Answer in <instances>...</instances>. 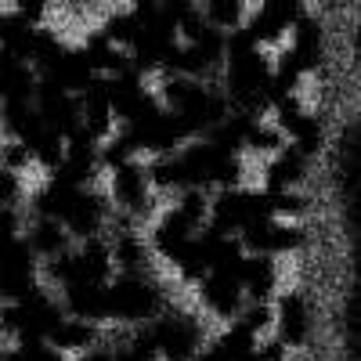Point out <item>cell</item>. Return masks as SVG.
Instances as JSON below:
<instances>
[{
  "label": "cell",
  "mask_w": 361,
  "mask_h": 361,
  "mask_svg": "<svg viewBox=\"0 0 361 361\" xmlns=\"http://www.w3.org/2000/svg\"><path fill=\"white\" fill-rule=\"evenodd\" d=\"M0 109H4V102H0Z\"/></svg>",
  "instance_id": "7402d4cb"
},
{
  "label": "cell",
  "mask_w": 361,
  "mask_h": 361,
  "mask_svg": "<svg viewBox=\"0 0 361 361\" xmlns=\"http://www.w3.org/2000/svg\"><path fill=\"white\" fill-rule=\"evenodd\" d=\"M275 340L286 347V350H296V347H307L311 333H314V311H311V300L296 289H286L279 293L275 304Z\"/></svg>",
  "instance_id": "52a82bcc"
},
{
  "label": "cell",
  "mask_w": 361,
  "mask_h": 361,
  "mask_svg": "<svg viewBox=\"0 0 361 361\" xmlns=\"http://www.w3.org/2000/svg\"><path fill=\"white\" fill-rule=\"evenodd\" d=\"M148 329H152L159 361H195L199 350H202V329L185 311L163 314L159 322H152Z\"/></svg>",
  "instance_id": "5b68a950"
},
{
  "label": "cell",
  "mask_w": 361,
  "mask_h": 361,
  "mask_svg": "<svg viewBox=\"0 0 361 361\" xmlns=\"http://www.w3.org/2000/svg\"><path fill=\"white\" fill-rule=\"evenodd\" d=\"M289 141H286V134L275 127V123H257L253 130H250V141H246V148L250 152H257V156H267V159H275L282 148H286Z\"/></svg>",
  "instance_id": "ac0fdd59"
},
{
  "label": "cell",
  "mask_w": 361,
  "mask_h": 361,
  "mask_svg": "<svg viewBox=\"0 0 361 361\" xmlns=\"http://www.w3.org/2000/svg\"><path fill=\"white\" fill-rule=\"evenodd\" d=\"M66 318V307L58 293L40 286L33 296L18 300V304H0V336L11 343H29V340H51L58 322Z\"/></svg>",
  "instance_id": "6da1fadb"
},
{
  "label": "cell",
  "mask_w": 361,
  "mask_h": 361,
  "mask_svg": "<svg viewBox=\"0 0 361 361\" xmlns=\"http://www.w3.org/2000/svg\"><path fill=\"white\" fill-rule=\"evenodd\" d=\"M238 282H243V293L250 304H271V300H279V260L250 253Z\"/></svg>",
  "instance_id": "5bb4252c"
},
{
  "label": "cell",
  "mask_w": 361,
  "mask_h": 361,
  "mask_svg": "<svg viewBox=\"0 0 361 361\" xmlns=\"http://www.w3.org/2000/svg\"><path fill=\"white\" fill-rule=\"evenodd\" d=\"M25 199H29L25 177L0 166V209H25Z\"/></svg>",
  "instance_id": "d6986e66"
},
{
  "label": "cell",
  "mask_w": 361,
  "mask_h": 361,
  "mask_svg": "<svg viewBox=\"0 0 361 361\" xmlns=\"http://www.w3.org/2000/svg\"><path fill=\"white\" fill-rule=\"evenodd\" d=\"M152 180L141 159H130L109 173V202L123 214V221H141L152 209Z\"/></svg>",
  "instance_id": "3957f363"
},
{
  "label": "cell",
  "mask_w": 361,
  "mask_h": 361,
  "mask_svg": "<svg viewBox=\"0 0 361 361\" xmlns=\"http://www.w3.org/2000/svg\"><path fill=\"white\" fill-rule=\"evenodd\" d=\"M62 357H69V361H76V357H83V354H90L94 347H102V325H90V322H80V318H62L58 322V329L51 333V340H47Z\"/></svg>",
  "instance_id": "8fae6325"
},
{
  "label": "cell",
  "mask_w": 361,
  "mask_h": 361,
  "mask_svg": "<svg viewBox=\"0 0 361 361\" xmlns=\"http://www.w3.org/2000/svg\"><path fill=\"white\" fill-rule=\"evenodd\" d=\"M109 322L141 329L163 318V289L145 275H116L109 282Z\"/></svg>",
  "instance_id": "7a4b0ae2"
},
{
  "label": "cell",
  "mask_w": 361,
  "mask_h": 361,
  "mask_svg": "<svg viewBox=\"0 0 361 361\" xmlns=\"http://www.w3.org/2000/svg\"><path fill=\"white\" fill-rule=\"evenodd\" d=\"M304 4H260L246 15V33L253 37L257 47H275L293 37V29L304 18Z\"/></svg>",
  "instance_id": "ba28073f"
},
{
  "label": "cell",
  "mask_w": 361,
  "mask_h": 361,
  "mask_svg": "<svg viewBox=\"0 0 361 361\" xmlns=\"http://www.w3.org/2000/svg\"><path fill=\"white\" fill-rule=\"evenodd\" d=\"M202 15H206V25L224 37L246 25V4H238V0H209V4H202Z\"/></svg>",
  "instance_id": "e0dca14e"
},
{
  "label": "cell",
  "mask_w": 361,
  "mask_h": 361,
  "mask_svg": "<svg viewBox=\"0 0 361 361\" xmlns=\"http://www.w3.org/2000/svg\"><path fill=\"white\" fill-rule=\"evenodd\" d=\"M307 156H300L293 145H286L264 166V192H300V185L307 180Z\"/></svg>",
  "instance_id": "7c38bea8"
},
{
  "label": "cell",
  "mask_w": 361,
  "mask_h": 361,
  "mask_svg": "<svg viewBox=\"0 0 361 361\" xmlns=\"http://www.w3.org/2000/svg\"><path fill=\"white\" fill-rule=\"evenodd\" d=\"M260 343H264V340H260V336H253L246 325L231 322L221 336H214L209 350H214L221 361H253V354H257V347H260Z\"/></svg>",
  "instance_id": "2e32d148"
},
{
  "label": "cell",
  "mask_w": 361,
  "mask_h": 361,
  "mask_svg": "<svg viewBox=\"0 0 361 361\" xmlns=\"http://www.w3.org/2000/svg\"><path fill=\"white\" fill-rule=\"evenodd\" d=\"M25 209H0V250L25 238Z\"/></svg>",
  "instance_id": "44dd1931"
},
{
  "label": "cell",
  "mask_w": 361,
  "mask_h": 361,
  "mask_svg": "<svg viewBox=\"0 0 361 361\" xmlns=\"http://www.w3.org/2000/svg\"><path fill=\"white\" fill-rule=\"evenodd\" d=\"M148 180H152V192H163V195H185L192 192V180H188V170H185V159L177 156H156L148 159Z\"/></svg>",
  "instance_id": "9a60e30c"
},
{
  "label": "cell",
  "mask_w": 361,
  "mask_h": 361,
  "mask_svg": "<svg viewBox=\"0 0 361 361\" xmlns=\"http://www.w3.org/2000/svg\"><path fill=\"white\" fill-rule=\"evenodd\" d=\"M199 231H202L199 224H192L177 206H170L156 217L152 231H148V250H152L156 257H163V260H170V264H177L188 253V246L199 238Z\"/></svg>",
  "instance_id": "9c48e42d"
},
{
  "label": "cell",
  "mask_w": 361,
  "mask_h": 361,
  "mask_svg": "<svg viewBox=\"0 0 361 361\" xmlns=\"http://www.w3.org/2000/svg\"><path fill=\"white\" fill-rule=\"evenodd\" d=\"M25 243H29V250H33V257H37L40 264L62 257V253H69V250L76 246L73 235L66 231V224L44 221V217H29V221H25Z\"/></svg>",
  "instance_id": "4fadbf2b"
},
{
  "label": "cell",
  "mask_w": 361,
  "mask_h": 361,
  "mask_svg": "<svg viewBox=\"0 0 361 361\" xmlns=\"http://www.w3.org/2000/svg\"><path fill=\"white\" fill-rule=\"evenodd\" d=\"M0 166L25 177V170H29V166H37V163H33V152H29V145L11 141V137H0Z\"/></svg>",
  "instance_id": "ffe728a7"
},
{
  "label": "cell",
  "mask_w": 361,
  "mask_h": 361,
  "mask_svg": "<svg viewBox=\"0 0 361 361\" xmlns=\"http://www.w3.org/2000/svg\"><path fill=\"white\" fill-rule=\"evenodd\" d=\"M112 221V202L98 188H80L66 209V231L73 235V243H90V238H105V228Z\"/></svg>",
  "instance_id": "8992f818"
},
{
  "label": "cell",
  "mask_w": 361,
  "mask_h": 361,
  "mask_svg": "<svg viewBox=\"0 0 361 361\" xmlns=\"http://www.w3.org/2000/svg\"><path fill=\"white\" fill-rule=\"evenodd\" d=\"M40 286V260L33 257L25 238L0 250V304H18Z\"/></svg>",
  "instance_id": "277c9868"
},
{
  "label": "cell",
  "mask_w": 361,
  "mask_h": 361,
  "mask_svg": "<svg viewBox=\"0 0 361 361\" xmlns=\"http://www.w3.org/2000/svg\"><path fill=\"white\" fill-rule=\"evenodd\" d=\"M199 300L202 307L221 318V322H238V314H243L250 307V300L243 293V282H238V275H206L199 282Z\"/></svg>",
  "instance_id": "30bf717a"
}]
</instances>
